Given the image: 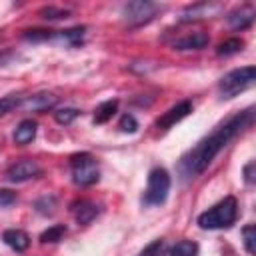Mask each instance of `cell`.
Segmentation results:
<instances>
[{
	"instance_id": "9",
	"label": "cell",
	"mask_w": 256,
	"mask_h": 256,
	"mask_svg": "<svg viewBox=\"0 0 256 256\" xmlns=\"http://www.w3.org/2000/svg\"><path fill=\"white\" fill-rule=\"evenodd\" d=\"M192 102L190 100H184V102H178L176 106H172L170 110H166L158 120H156V126L160 130H168L170 126H174L176 122H180L182 118H186L190 112H192Z\"/></svg>"
},
{
	"instance_id": "12",
	"label": "cell",
	"mask_w": 256,
	"mask_h": 256,
	"mask_svg": "<svg viewBox=\"0 0 256 256\" xmlns=\"http://www.w3.org/2000/svg\"><path fill=\"white\" fill-rule=\"evenodd\" d=\"M254 8L252 6H240V8H236V10H232L228 16H226V20H228V24L232 26V28H236V30H244V28H248L252 22H254Z\"/></svg>"
},
{
	"instance_id": "11",
	"label": "cell",
	"mask_w": 256,
	"mask_h": 256,
	"mask_svg": "<svg viewBox=\"0 0 256 256\" xmlns=\"http://www.w3.org/2000/svg\"><path fill=\"white\" fill-rule=\"evenodd\" d=\"M72 214H74V220L78 222V224H90L96 216H98V206L94 204V202H90V200H76L74 204H72Z\"/></svg>"
},
{
	"instance_id": "2",
	"label": "cell",
	"mask_w": 256,
	"mask_h": 256,
	"mask_svg": "<svg viewBox=\"0 0 256 256\" xmlns=\"http://www.w3.org/2000/svg\"><path fill=\"white\" fill-rule=\"evenodd\" d=\"M236 218H238V202L234 196H226L212 208L204 210L196 222L202 230H224L230 228L236 222Z\"/></svg>"
},
{
	"instance_id": "10",
	"label": "cell",
	"mask_w": 256,
	"mask_h": 256,
	"mask_svg": "<svg viewBox=\"0 0 256 256\" xmlns=\"http://www.w3.org/2000/svg\"><path fill=\"white\" fill-rule=\"evenodd\" d=\"M208 42H210V36L206 32L198 30V32H192V34L178 38L172 46H174V50H202V48H206Z\"/></svg>"
},
{
	"instance_id": "7",
	"label": "cell",
	"mask_w": 256,
	"mask_h": 256,
	"mask_svg": "<svg viewBox=\"0 0 256 256\" xmlns=\"http://www.w3.org/2000/svg\"><path fill=\"white\" fill-rule=\"evenodd\" d=\"M40 174H42V166L32 158H24V160L14 162L6 170V180H10V182H26V180H32V178H36Z\"/></svg>"
},
{
	"instance_id": "3",
	"label": "cell",
	"mask_w": 256,
	"mask_h": 256,
	"mask_svg": "<svg viewBox=\"0 0 256 256\" xmlns=\"http://www.w3.org/2000/svg\"><path fill=\"white\" fill-rule=\"evenodd\" d=\"M256 82V68L254 66H242L226 72L218 82V94L222 100H230L238 96L240 92L248 90Z\"/></svg>"
},
{
	"instance_id": "6",
	"label": "cell",
	"mask_w": 256,
	"mask_h": 256,
	"mask_svg": "<svg viewBox=\"0 0 256 256\" xmlns=\"http://www.w3.org/2000/svg\"><path fill=\"white\" fill-rule=\"evenodd\" d=\"M158 10H160V6L154 2L136 0V2H128L122 6V16L130 28H136V26H142V24H148L150 20H154Z\"/></svg>"
},
{
	"instance_id": "13",
	"label": "cell",
	"mask_w": 256,
	"mask_h": 256,
	"mask_svg": "<svg viewBox=\"0 0 256 256\" xmlns=\"http://www.w3.org/2000/svg\"><path fill=\"white\" fill-rule=\"evenodd\" d=\"M2 240L16 252H24L28 246H30V236L24 232V230H18V228H8L4 230L2 234Z\"/></svg>"
},
{
	"instance_id": "4",
	"label": "cell",
	"mask_w": 256,
	"mask_h": 256,
	"mask_svg": "<svg viewBox=\"0 0 256 256\" xmlns=\"http://www.w3.org/2000/svg\"><path fill=\"white\" fill-rule=\"evenodd\" d=\"M170 192V174L164 168H152L148 174V184L142 194L144 206H158L164 204Z\"/></svg>"
},
{
	"instance_id": "25",
	"label": "cell",
	"mask_w": 256,
	"mask_h": 256,
	"mask_svg": "<svg viewBox=\"0 0 256 256\" xmlns=\"http://www.w3.org/2000/svg\"><path fill=\"white\" fill-rule=\"evenodd\" d=\"M118 128H120L122 132L132 134V132L138 130V122H136V118H134L132 114H124V116L120 118V122H118Z\"/></svg>"
},
{
	"instance_id": "29",
	"label": "cell",
	"mask_w": 256,
	"mask_h": 256,
	"mask_svg": "<svg viewBox=\"0 0 256 256\" xmlns=\"http://www.w3.org/2000/svg\"><path fill=\"white\" fill-rule=\"evenodd\" d=\"M254 166H256L254 160H250L244 166V180H246V184H254Z\"/></svg>"
},
{
	"instance_id": "28",
	"label": "cell",
	"mask_w": 256,
	"mask_h": 256,
	"mask_svg": "<svg viewBox=\"0 0 256 256\" xmlns=\"http://www.w3.org/2000/svg\"><path fill=\"white\" fill-rule=\"evenodd\" d=\"M18 58V54L14 52V50H0V68L2 66H8L12 60H16Z\"/></svg>"
},
{
	"instance_id": "20",
	"label": "cell",
	"mask_w": 256,
	"mask_h": 256,
	"mask_svg": "<svg viewBox=\"0 0 256 256\" xmlns=\"http://www.w3.org/2000/svg\"><path fill=\"white\" fill-rule=\"evenodd\" d=\"M34 208H36V212H40L44 216H52L56 212V198L54 196H42L40 200H36Z\"/></svg>"
},
{
	"instance_id": "24",
	"label": "cell",
	"mask_w": 256,
	"mask_h": 256,
	"mask_svg": "<svg viewBox=\"0 0 256 256\" xmlns=\"http://www.w3.org/2000/svg\"><path fill=\"white\" fill-rule=\"evenodd\" d=\"M254 234H256V228H254V224H248V226H244L242 228V238H244V248H246V252L248 254H254L256 252V248H254Z\"/></svg>"
},
{
	"instance_id": "14",
	"label": "cell",
	"mask_w": 256,
	"mask_h": 256,
	"mask_svg": "<svg viewBox=\"0 0 256 256\" xmlns=\"http://www.w3.org/2000/svg\"><path fill=\"white\" fill-rule=\"evenodd\" d=\"M36 130H38V126H36V122L34 120H22L16 128H14V142L16 144H28V142H32L34 138H36Z\"/></svg>"
},
{
	"instance_id": "5",
	"label": "cell",
	"mask_w": 256,
	"mask_h": 256,
	"mask_svg": "<svg viewBox=\"0 0 256 256\" xmlns=\"http://www.w3.org/2000/svg\"><path fill=\"white\" fill-rule=\"evenodd\" d=\"M70 170H72V180L78 186H92L100 180V168L94 156L88 152L70 156Z\"/></svg>"
},
{
	"instance_id": "27",
	"label": "cell",
	"mask_w": 256,
	"mask_h": 256,
	"mask_svg": "<svg viewBox=\"0 0 256 256\" xmlns=\"http://www.w3.org/2000/svg\"><path fill=\"white\" fill-rule=\"evenodd\" d=\"M160 250H162V240H154L152 244H148V246L140 252V256H158Z\"/></svg>"
},
{
	"instance_id": "19",
	"label": "cell",
	"mask_w": 256,
	"mask_h": 256,
	"mask_svg": "<svg viewBox=\"0 0 256 256\" xmlns=\"http://www.w3.org/2000/svg\"><path fill=\"white\" fill-rule=\"evenodd\" d=\"M66 234V226L64 224H54V226H50L48 230H44L42 234H40V242H58V240H62V236Z\"/></svg>"
},
{
	"instance_id": "17",
	"label": "cell",
	"mask_w": 256,
	"mask_h": 256,
	"mask_svg": "<svg viewBox=\"0 0 256 256\" xmlns=\"http://www.w3.org/2000/svg\"><path fill=\"white\" fill-rule=\"evenodd\" d=\"M212 10H218V6H216V4H194V6L186 8V12L182 14V20L202 18V16H208Z\"/></svg>"
},
{
	"instance_id": "1",
	"label": "cell",
	"mask_w": 256,
	"mask_h": 256,
	"mask_svg": "<svg viewBox=\"0 0 256 256\" xmlns=\"http://www.w3.org/2000/svg\"><path fill=\"white\" fill-rule=\"evenodd\" d=\"M254 122V108H246L240 114H234L232 118H228L222 126H218L212 134H208L206 138H202L194 148H190L178 164V172L182 176L184 182H190L194 178H198L212 162L214 158L238 136L242 134L250 124Z\"/></svg>"
},
{
	"instance_id": "8",
	"label": "cell",
	"mask_w": 256,
	"mask_h": 256,
	"mask_svg": "<svg viewBox=\"0 0 256 256\" xmlns=\"http://www.w3.org/2000/svg\"><path fill=\"white\" fill-rule=\"evenodd\" d=\"M56 104H58V96L50 92H38V94L22 96L18 108L26 112H46V110H52Z\"/></svg>"
},
{
	"instance_id": "15",
	"label": "cell",
	"mask_w": 256,
	"mask_h": 256,
	"mask_svg": "<svg viewBox=\"0 0 256 256\" xmlns=\"http://www.w3.org/2000/svg\"><path fill=\"white\" fill-rule=\"evenodd\" d=\"M198 254V244L192 240H180L164 250H160L158 256H196Z\"/></svg>"
},
{
	"instance_id": "22",
	"label": "cell",
	"mask_w": 256,
	"mask_h": 256,
	"mask_svg": "<svg viewBox=\"0 0 256 256\" xmlns=\"http://www.w3.org/2000/svg\"><path fill=\"white\" fill-rule=\"evenodd\" d=\"M20 100H22V96H4V98H0V118L2 116H6L8 112H12V110H18V106H20Z\"/></svg>"
},
{
	"instance_id": "18",
	"label": "cell",
	"mask_w": 256,
	"mask_h": 256,
	"mask_svg": "<svg viewBox=\"0 0 256 256\" xmlns=\"http://www.w3.org/2000/svg\"><path fill=\"white\" fill-rule=\"evenodd\" d=\"M242 48H244V40L242 38H228V40H224V42L218 44L216 54L218 56H230V54L240 52Z\"/></svg>"
},
{
	"instance_id": "26",
	"label": "cell",
	"mask_w": 256,
	"mask_h": 256,
	"mask_svg": "<svg viewBox=\"0 0 256 256\" xmlns=\"http://www.w3.org/2000/svg\"><path fill=\"white\" fill-rule=\"evenodd\" d=\"M16 202V192L8 190V188H0V208L12 206Z\"/></svg>"
},
{
	"instance_id": "16",
	"label": "cell",
	"mask_w": 256,
	"mask_h": 256,
	"mask_svg": "<svg viewBox=\"0 0 256 256\" xmlns=\"http://www.w3.org/2000/svg\"><path fill=\"white\" fill-rule=\"evenodd\" d=\"M118 110V100H106L94 110V124H106Z\"/></svg>"
},
{
	"instance_id": "21",
	"label": "cell",
	"mask_w": 256,
	"mask_h": 256,
	"mask_svg": "<svg viewBox=\"0 0 256 256\" xmlns=\"http://www.w3.org/2000/svg\"><path fill=\"white\" fill-rule=\"evenodd\" d=\"M80 116V110L78 108H60L54 112V120L58 124H70L72 120H76Z\"/></svg>"
},
{
	"instance_id": "23",
	"label": "cell",
	"mask_w": 256,
	"mask_h": 256,
	"mask_svg": "<svg viewBox=\"0 0 256 256\" xmlns=\"http://www.w3.org/2000/svg\"><path fill=\"white\" fill-rule=\"evenodd\" d=\"M40 16L46 18V20H60V18H68L70 12L64 10V8H54V6H44L40 10Z\"/></svg>"
}]
</instances>
